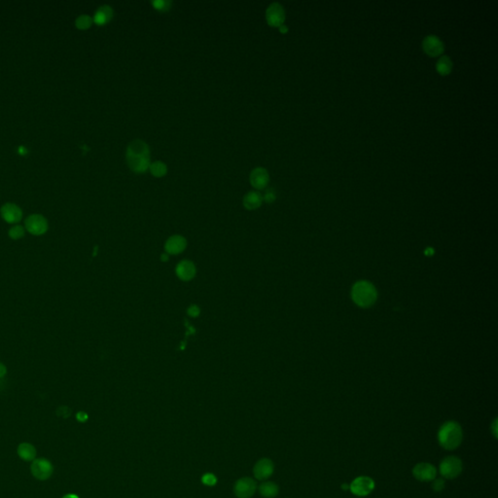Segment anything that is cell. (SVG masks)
<instances>
[{"instance_id":"obj_16","label":"cell","mask_w":498,"mask_h":498,"mask_svg":"<svg viewBox=\"0 0 498 498\" xmlns=\"http://www.w3.org/2000/svg\"><path fill=\"white\" fill-rule=\"evenodd\" d=\"M187 247V242L185 238L181 236H172L166 241L165 249L166 254L171 255H177L180 254L182 251H184Z\"/></svg>"},{"instance_id":"obj_29","label":"cell","mask_w":498,"mask_h":498,"mask_svg":"<svg viewBox=\"0 0 498 498\" xmlns=\"http://www.w3.org/2000/svg\"><path fill=\"white\" fill-rule=\"evenodd\" d=\"M188 314L190 316H193V317L198 316L200 314V309H199V307H197V306H191L188 309Z\"/></svg>"},{"instance_id":"obj_35","label":"cell","mask_w":498,"mask_h":498,"mask_svg":"<svg viewBox=\"0 0 498 498\" xmlns=\"http://www.w3.org/2000/svg\"><path fill=\"white\" fill-rule=\"evenodd\" d=\"M78 498V497H77L76 495H72V494H71V495H66V496H64V497H63V498Z\"/></svg>"},{"instance_id":"obj_22","label":"cell","mask_w":498,"mask_h":498,"mask_svg":"<svg viewBox=\"0 0 498 498\" xmlns=\"http://www.w3.org/2000/svg\"><path fill=\"white\" fill-rule=\"evenodd\" d=\"M149 168H150L151 173L155 177H163L164 175H166V171H167L166 164L161 161H156V162L152 163L149 166Z\"/></svg>"},{"instance_id":"obj_37","label":"cell","mask_w":498,"mask_h":498,"mask_svg":"<svg viewBox=\"0 0 498 498\" xmlns=\"http://www.w3.org/2000/svg\"><path fill=\"white\" fill-rule=\"evenodd\" d=\"M348 488H349V487H348V485H346V484H344L343 486H342V489H344V490H347Z\"/></svg>"},{"instance_id":"obj_18","label":"cell","mask_w":498,"mask_h":498,"mask_svg":"<svg viewBox=\"0 0 498 498\" xmlns=\"http://www.w3.org/2000/svg\"><path fill=\"white\" fill-rule=\"evenodd\" d=\"M263 203V197L259 192H249L244 198V206L249 210H254L261 207Z\"/></svg>"},{"instance_id":"obj_7","label":"cell","mask_w":498,"mask_h":498,"mask_svg":"<svg viewBox=\"0 0 498 498\" xmlns=\"http://www.w3.org/2000/svg\"><path fill=\"white\" fill-rule=\"evenodd\" d=\"M350 492L357 497H366L370 495L374 489L373 479L366 476H361L352 481L349 486Z\"/></svg>"},{"instance_id":"obj_6","label":"cell","mask_w":498,"mask_h":498,"mask_svg":"<svg viewBox=\"0 0 498 498\" xmlns=\"http://www.w3.org/2000/svg\"><path fill=\"white\" fill-rule=\"evenodd\" d=\"M266 19L268 24L274 28H280L284 25L285 10L280 3H272L266 11Z\"/></svg>"},{"instance_id":"obj_30","label":"cell","mask_w":498,"mask_h":498,"mask_svg":"<svg viewBox=\"0 0 498 498\" xmlns=\"http://www.w3.org/2000/svg\"><path fill=\"white\" fill-rule=\"evenodd\" d=\"M70 414H71V412L67 407H61L58 410V415H62L63 417H67L70 415Z\"/></svg>"},{"instance_id":"obj_5","label":"cell","mask_w":498,"mask_h":498,"mask_svg":"<svg viewBox=\"0 0 498 498\" xmlns=\"http://www.w3.org/2000/svg\"><path fill=\"white\" fill-rule=\"evenodd\" d=\"M26 230L33 236L44 235L49 228L47 219L41 214H31L25 221Z\"/></svg>"},{"instance_id":"obj_8","label":"cell","mask_w":498,"mask_h":498,"mask_svg":"<svg viewBox=\"0 0 498 498\" xmlns=\"http://www.w3.org/2000/svg\"><path fill=\"white\" fill-rule=\"evenodd\" d=\"M257 491V483L249 477L241 478L234 487L235 496L238 498H251Z\"/></svg>"},{"instance_id":"obj_20","label":"cell","mask_w":498,"mask_h":498,"mask_svg":"<svg viewBox=\"0 0 498 498\" xmlns=\"http://www.w3.org/2000/svg\"><path fill=\"white\" fill-rule=\"evenodd\" d=\"M18 455L26 461H33L36 457V450L30 443H22L18 447Z\"/></svg>"},{"instance_id":"obj_4","label":"cell","mask_w":498,"mask_h":498,"mask_svg":"<svg viewBox=\"0 0 498 498\" xmlns=\"http://www.w3.org/2000/svg\"><path fill=\"white\" fill-rule=\"evenodd\" d=\"M462 462L457 457H448L440 464V473L446 479H455L462 472Z\"/></svg>"},{"instance_id":"obj_23","label":"cell","mask_w":498,"mask_h":498,"mask_svg":"<svg viewBox=\"0 0 498 498\" xmlns=\"http://www.w3.org/2000/svg\"><path fill=\"white\" fill-rule=\"evenodd\" d=\"M93 23V20L89 15H80L75 20V26H76V28L78 30H81V31H86V30L90 29L92 27Z\"/></svg>"},{"instance_id":"obj_10","label":"cell","mask_w":498,"mask_h":498,"mask_svg":"<svg viewBox=\"0 0 498 498\" xmlns=\"http://www.w3.org/2000/svg\"><path fill=\"white\" fill-rule=\"evenodd\" d=\"M422 49L424 53L430 57H438L445 51V44L437 35L430 34L422 40Z\"/></svg>"},{"instance_id":"obj_14","label":"cell","mask_w":498,"mask_h":498,"mask_svg":"<svg viewBox=\"0 0 498 498\" xmlns=\"http://www.w3.org/2000/svg\"><path fill=\"white\" fill-rule=\"evenodd\" d=\"M270 181V175L266 168L264 167H256L250 173V183L251 185L258 189L262 190L267 187Z\"/></svg>"},{"instance_id":"obj_17","label":"cell","mask_w":498,"mask_h":498,"mask_svg":"<svg viewBox=\"0 0 498 498\" xmlns=\"http://www.w3.org/2000/svg\"><path fill=\"white\" fill-rule=\"evenodd\" d=\"M113 15H114L113 9L110 6L102 5L95 11L93 20V23L96 24L97 26H104L112 20Z\"/></svg>"},{"instance_id":"obj_31","label":"cell","mask_w":498,"mask_h":498,"mask_svg":"<svg viewBox=\"0 0 498 498\" xmlns=\"http://www.w3.org/2000/svg\"><path fill=\"white\" fill-rule=\"evenodd\" d=\"M88 417H89V416H88V415H87L85 412H79V413H77V415H76V418H77V420H78V421H80V422H85V421H87V420H88Z\"/></svg>"},{"instance_id":"obj_19","label":"cell","mask_w":498,"mask_h":498,"mask_svg":"<svg viewBox=\"0 0 498 498\" xmlns=\"http://www.w3.org/2000/svg\"><path fill=\"white\" fill-rule=\"evenodd\" d=\"M260 495L265 498H275L280 493V488L274 482H264L259 487Z\"/></svg>"},{"instance_id":"obj_24","label":"cell","mask_w":498,"mask_h":498,"mask_svg":"<svg viewBox=\"0 0 498 498\" xmlns=\"http://www.w3.org/2000/svg\"><path fill=\"white\" fill-rule=\"evenodd\" d=\"M8 235L9 237L14 240V241H18V240H21L22 238H24L25 236V228L21 225H16V226H13L9 232H8Z\"/></svg>"},{"instance_id":"obj_3","label":"cell","mask_w":498,"mask_h":498,"mask_svg":"<svg viewBox=\"0 0 498 498\" xmlns=\"http://www.w3.org/2000/svg\"><path fill=\"white\" fill-rule=\"evenodd\" d=\"M352 298L358 306L367 308L374 303L376 292L371 283L367 281H360L353 286Z\"/></svg>"},{"instance_id":"obj_9","label":"cell","mask_w":498,"mask_h":498,"mask_svg":"<svg viewBox=\"0 0 498 498\" xmlns=\"http://www.w3.org/2000/svg\"><path fill=\"white\" fill-rule=\"evenodd\" d=\"M31 470L32 475L36 479L40 481H45L52 476L54 472V467L53 464L48 459L37 458L32 461Z\"/></svg>"},{"instance_id":"obj_1","label":"cell","mask_w":498,"mask_h":498,"mask_svg":"<svg viewBox=\"0 0 498 498\" xmlns=\"http://www.w3.org/2000/svg\"><path fill=\"white\" fill-rule=\"evenodd\" d=\"M125 159L127 166L133 172H145L150 166L149 146L140 139L131 141L126 148Z\"/></svg>"},{"instance_id":"obj_12","label":"cell","mask_w":498,"mask_h":498,"mask_svg":"<svg viewBox=\"0 0 498 498\" xmlns=\"http://www.w3.org/2000/svg\"><path fill=\"white\" fill-rule=\"evenodd\" d=\"M3 220L9 224L19 223L23 219V210L13 203H6L0 208Z\"/></svg>"},{"instance_id":"obj_27","label":"cell","mask_w":498,"mask_h":498,"mask_svg":"<svg viewBox=\"0 0 498 498\" xmlns=\"http://www.w3.org/2000/svg\"><path fill=\"white\" fill-rule=\"evenodd\" d=\"M276 198H277L276 193L274 192V190H272V189H271V190H268V191L266 192V194H265V196H264L263 200H264V201H266L267 203L271 204V203H273V202H275V201H276Z\"/></svg>"},{"instance_id":"obj_2","label":"cell","mask_w":498,"mask_h":498,"mask_svg":"<svg viewBox=\"0 0 498 498\" xmlns=\"http://www.w3.org/2000/svg\"><path fill=\"white\" fill-rule=\"evenodd\" d=\"M463 432L461 426L456 421L444 423L438 432V441L445 450L453 451L458 448L462 442Z\"/></svg>"},{"instance_id":"obj_21","label":"cell","mask_w":498,"mask_h":498,"mask_svg":"<svg viewBox=\"0 0 498 498\" xmlns=\"http://www.w3.org/2000/svg\"><path fill=\"white\" fill-rule=\"evenodd\" d=\"M453 66L454 64L451 58L448 56H442L436 63V70L440 75L446 76L452 72Z\"/></svg>"},{"instance_id":"obj_36","label":"cell","mask_w":498,"mask_h":498,"mask_svg":"<svg viewBox=\"0 0 498 498\" xmlns=\"http://www.w3.org/2000/svg\"><path fill=\"white\" fill-rule=\"evenodd\" d=\"M161 258H162V260H163L164 262H165V261H167V260H168V256H167V254H166H166H163Z\"/></svg>"},{"instance_id":"obj_33","label":"cell","mask_w":498,"mask_h":498,"mask_svg":"<svg viewBox=\"0 0 498 498\" xmlns=\"http://www.w3.org/2000/svg\"><path fill=\"white\" fill-rule=\"evenodd\" d=\"M279 29H280V31L281 33H287V31H288V28H287L285 25L280 26Z\"/></svg>"},{"instance_id":"obj_13","label":"cell","mask_w":498,"mask_h":498,"mask_svg":"<svg viewBox=\"0 0 498 498\" xmlns=\"http://www.w3.org/2000/svg\"><path fill=\"white\" fill-rule=\"evenodd\" d=\"M413 474L415 479L421 482L434 481L437 475L436 468L430 463H418L413 469Z\"/></svg>"},{"instance_id":"obj_28","label":"cell","mask_w":498,"mask_h":498,"mask_svg":"<svg viewBox=\"0 0 498 498\" xmlns=\"http://www.w3.org/2000/svg\"><path fill=\"white\" fill-rule=\"evenodd\" d=\"M445 488V481L442 479H437L433 483V489L435 492H441Z\"/></svg>"},{"instance_id":"obj_15","label":"cell","mask_w":498,"mask_h":498,"mask_svg":"<svg viewBox=\"0 0 498 498\" xmlns=\"http://www.w3.org/2000/svg\"><path fill=\"white\" fill-rule=\"evenodd\" d=\"M175 274L181 280L189 281L196 276V267L191 261L184 260L176 266Z\"/></svg>"},{"instance_id":"obj_11","label":"cell","mask_w":498,"mask_h":498,"mask_svg":"<svg viewBox=\"0 0 498 498\" xmlns=\"http://www.w3.org/2000/svg\"><path fill=\"white\" fill-rule=\"evenodd\" d=\"M275 471V464L270 458L259 459L253 467L254 477L259 481L269 479Z\"/></svg>"},{"instance_id":"obj_34","label":"cell","mask_w":498,"mask_h":498,"mask_svg":"<svg viewBox=\"0 0 498 498\" xmlns=\"http://www.w3.org/2000/svg\"><path fill=\"white\" fill-rule=\"evenodd\" d=\"M493 430H494V432H493V433H494L495 437H496V438H498V432H497V420L494 422V428H493Z\"/></svg>"},{"instance_id":"obj_26","label":"cell","mask_w":498,"mask_h":498,"mask_svg":"<svg viewBox=\"0 0 498 498\" xmlns=\"http://www.w3.org/2000/svg\"><path fill=\"white\" fill-rule=\"evenodd\" d=\"M154 8L159 11H167L170 7L171 2L170 1H163V0H156L152 2Z\"/></svg>"},{"instance_id":"obj_25","label":"cell","mask_w":498,"mask_h":498,"mask_svg":"<svg viewBox=\"0 0 498 498\" xmlns=\"http://www.w3.org/2000/svg\"><path fill=\"white\" fill-rule=\"evenodd\" d=\"M202 482L205 486L208 487H214L217 484V478L212 473H206L202 477Z\"/></svg>"},{"instance_id":"obj_32","label":"cell","mask_w":498,"mask_h":498,"mask_svg":"<svg viewBox=\"0 0 498 498\" xmlns=\"http://www.w3.org/2000/svg\"><path fill=\"white\" fill-rule=\"evenodd\" d=\"M6 374H7V369H6V367H5L2 363H0V378H1V377H3Z\"/></svg>"}]
</instances>
